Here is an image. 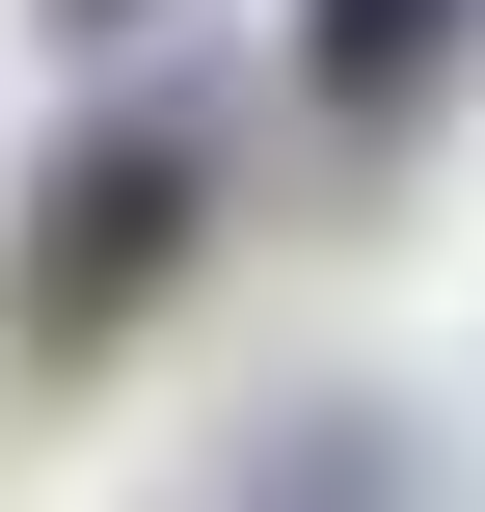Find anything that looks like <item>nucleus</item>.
Wrapping results in <instances>:
<instances>
[{
  "instance_id": "f257e3e1",
  "label": "nucleus",
  "mask_w": 485,
  "mask_h": 512,
  "mask_svg": "<svg viewBox=\"0 0 485 512\" xmlns=\"http://www.w3.org/2000/svg\"><path fill=\"white\" fill-rule=\"evenodd\" d=\"M216 216H243V135H216L189 81H81V135L0 189V351H27V378H108V351L216 270Z\"/></svg>"
},
{
  "instance_id": "f03ea898",
  "label": "nucleus",
  "mask_w": 485,
  "mask_h": 512,
  "mask_svg": "<svg viewBox=\"0 0 485 512\" xmlns=\"http://www.w3.org/2000/svg\"><path fill=\"white\" fill-rule=\"evenodd\" d=\"M459 81H485V0H297V135L378 162V135H432Z\"/></svg>"
},
{
  "instance_id": "7ed1b4c3",
  "label": "nucleus",
  "mask_w": 485,
  "mask_h": 512,
  "mask_svg": "<svg viewBox=\"0 0 485 512\" xmlns=\"http://www.w3.org/2000/svg\"><path fill=\"white\" fill-rule=\"evenodd\" d=\"M243 512H405V432H378V405H297V432H270V486Z\"/></svg>"
},
{
  "instance_id": "20e7f679",
  "label": "nucleus",
  "mask_w": 485,
  "mask_h": 512,
  "mask_svg": "<svg viewBox=\"0 0 485 512\" xmlns=\"http://www.w3.org/2000/svg\"><path fill=\"white\" fill-rule=\"evenodd\" d=\"M135 27H189V0H54V54H135Z\"/></svg>"
}]
</instances>
